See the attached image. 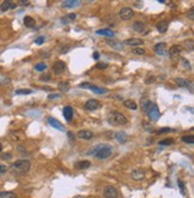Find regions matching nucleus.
Masks as SVG:
<instances>
[{"label": "nucleus", "mask_w": 194, "mask_h": 198, "mask_svg": "<svg viewBox=\"0 0 194 198\" xmlns=\"http://www.w3.org/2000/svg\"><path fill=\"white\" fill-rule=\"evenodd\" d=\"M113 154V147L109 144H97L94 145L91 149H89V151L86 152V155H92L98 160H106L108 157H110Z\"/></svg>", "instance_id": "1"}, {"label": "nucleus", "mask_w": 194, "mask_h": 198, "mask_svg": "<svg viewBox=\"0 0 194 198\" xmlns=\"http://www.w3.org/2000/svg\"><path fill=\"white\" fill-rule=\"evenodd\" d=\"M142 107H143L144 112L147 114V116L150 118V120L157 121V120L160 119L161 112H160V108H158V106H157L156 103L151 102L150 100H144V101L142 102Z\"/></svg>", "instance_id": "2"}, {"label": "nucleus", "mask_w": 194, "mask_h": 198, "mask_svg": "<svg viewBox=\"0 0 194 198\" xmlns=\"http://www.w3.org/2000/svg\"><path fill=\"white\" fill-rule=\"evenodd\" d=\"M30 167L31 163L29 160H17L16 162L11 165V169L16 174H25L30 170Z\"/></svg>", "instance_id": "3"}, {"label": "nucleus", "mask_w": 194, "mask_h": 198, "mask_svg": "<svg viewBox=\"0 0 194 198\" xmlns=\"http://www.w3.org/2000/svg\"><path fill=\"white\" fill-rule=\"evenodd\" d=\"M108 123H109L110 125H114V126L126 125V124L128 123V119L124 116L122 113L114 111V112H112V113L109 114V116H108Z\"/></svg>", "instance_id": "4"}, {"label": "nucleus", "mask_w": 194, "mask_h": 198, "mask_svg": "<svg viewBox=\"0 0 194 198\" xmlns=\"http://www.w3.org/2000/svg\"><path fill=\"white\" fill-rule=\"evenodd\" d=\"M119 16H120V18H121L122 20H129L132 17L134 16V11H133V9L126 6V7H122V9L120 10Z\"/></svg>", "instance_id": "5"}, {"label": "nucleus", "mask_w": 194, "mask_h": 198, "mask_svg": "<svg viewBox=\"0 0 194 198\" xmlns=\"http://www.w3.org/2000/svg\"><path fill=\"white\" fill-rule=\"evenodd\" d=\"M85 109H88V111H96L98 108H101L102 107V103L96 99H90L88 100L86 102H85Z\"/></svg>", "instance_id": "6"}, {"label": "nucleus", "mask_w": 194, "mask_h": 198, "mask_svg": "<svg viewBox=\"0 0 194 198\" xmlns=\"http://www.w3.org/2000/svg\"><path fill=\"white\" fill-rule=\"evenodd\" d=\"M103 195L106 198H117L119 197V191L114 186H107V187H104Z\"/></svg>", "instance_id": "7"}, {"label": "nucleus", "mask_w": 194, "mask_h": 198, "mask_svg": "<svg viewBox=\"0 0 194 198\" xmlns=\"http://www.w3.org/2000/svg\"><path fill=\"white\" fill-rule=\"evenodd\" d=\"M48 123L52 127H54V129H56V130H59V131H63V132L66 131V127L64 126V124H61L58 119H55V118H53V116H49Z\"/></svg>", "instance_id": "8"}, {"label": "nucleus", "mask_w": 194, "mask_h": 198, "mask_svg": "<svg viewBox=\"0 0 194 198\" xmlns=\"http://www.w3.org/2000/svg\"><path fill=\"white\" fill-rule=\"evenodd\" d=\"M65 70H66V63H64L63 60H58L56 63H54V65H53V72L54 73L60 75Z\"/></svg>", "instance_id": "9"}, {"label": "nucleus", "mask_w": 194, "mask_h": 198, "mask_svg": "<svg viewBox=\"0 0 194 198\" xmlns=\"http://www.w3.org/2000/svg\"><path fill=\"white\" fill-rule=\"evenodd\" d=\"M16 6H17V2L6 0V1H2V2H1V5H0V11H1V12H6L7 10H13V9H16Z\"/></svg>", "instance_id": "10"}, {"label": "nucleus", "mask_w": 194, "mask_h": 198, "mask_svg": "<svg viewBox=\"0 0 194 198\" xmlns=\"http://www.w3.org/2000/svg\"><path fill=\"white\" fill-rule=\"evenodd\" d=\"M132 29H133V31H135V33H145L146 30V24L144 22H140V20H137V22H134L133 24H132Z\"/></svg>", "instance_id": "11"}, {"label": "nucleus", "mask_w": 194, "mask_h": 198, "mask_svg": "<svg viewBox=\"0 0 194 198\" xmlns=\"http://www.w3.org/2000/svg\"><path fill=\"white\" fill-rule=\"evenodd\" d=\"M77 137L81 138V139H84V141H89V139H91L94 137V133L90 130H81L77 133Z\"/></svg>", "instance_id": "12"}, {"label": "nucleus", "mask_w": 194, "mask_h": 198, "mask_svg": "<svg viewBox=\"0 0 194 198\" xmlns=\"http://www.w3.org/2000/svg\"><path fill=\"white\" fill-rule=\"evenodd\" d=\"M106 42H107V45H109V46H110L112 48H114V50H124V43H122V42H120V41H115V40L107 38V40H106Z\"/></svg>", "instance_id": "13"}, {"label": "nucleus", "mask_w": 194, "mask_h": 198, "mask_svg": "<svg viewBox=\"0 0 194 198\" xmlns=\"http://www.w3.org/2000/svg\"><path fill=\"white\" fill-rule=\"evenodd\" d=\"M144 43V41L142 38H128L124 42V45H127L131 47H138V46H142Z\"/></svg>", "instance_id": "14"}, {"label": "nucleus", "mask_w": 194, "mask_h": 198, "mask_svg": "<svg viewBox=\"0 0 194 198\" xmlns=\"http://www.w3.org/2000/svg\"><path fill=\"white\" fill-rule=\"evenodd\" d=\"M131 177H132L133 180H142V179H144V177H145V172H144L143 169H135V170L132 172Z\"/></svg>", "instance_id": "15"}, {"label": "nucleus", "mask_w": 194, "mask_h": 198, "mask_svg": "<svg viewBox=\"0 0 194 198\" xmlns=\"http://www.w3.org/2000/svg\"><path fill=\"white\" fill-rule=\"evenodd\" d=\"M63 114H64V118L67 120V121H71V120L73 119V109H72V107H70V106L64 107Z\"/></svg>", "instance_id": "16"}, {"label": "nucleus", "mask_w": 194, "mask_h": 198, "mask_svg": "<svg viewBox=\"0 0 194 198\" xmlns=\"http://www.w3.org/2000/svg\"><path fill=\"white\" fill-rule=\"evenodd\" d=\"M155 52H156V54H158V55H165V50H167V43H164V42H160V43H157L155 47Z\"/></svg>", "instance_id": "17"}, {"label": "nucleus", "mask_w": 194, "mask_h": 198, "mask_svg": "<svg viewBox=\"0 0 194 198\" xmlns=\"http://www.w3.org/2000/svg\"><path fill=\"white\" fill-rule=\"evenodd\" d=\"M180 54H181V50L178 48V46H173L170 50H169V55L173 60L178 59L180 58Z\"/></svg>", "instance_id": "18"}, {"label": "nucleus", "mask_w": 194, "mask_h": 198, "mask_svg": "<svg viewBox=\"0 0 194 198\" xmlns=\"http://www.w3.org/2000/svg\"><path fill=\"white\" fill-rule=\"evenodd\" d=\"M81 4V2L79 0H67V1L63 2V7H65V9H73V7L79 6Z\"/></svg>", "instance_id": "19"}, {"label": "nucleus", "mask_w": 194, "mask_h": 198, "mask_svg": "<svg viewBox=\"0 0 194 198\" xmlns=\"http://www.w3.org/2000/svg\"><path fill=\"white\" fill-rule=\"evenodd\" d=\"M115 138L121 144H125L128 141V136H127L126 132H117V133H115Z\"/></svg>", "instance_id": "20"}, {"label": "nucleus", "mask_w": 194, "mask_h": 198, "mask_svg": "<svg viewBox=\"0 0 194 198\" xmlns=\"http://www.w3.org/2000/svg\"><path fill=\"white\" fill-rule=\"evenodd\" d=\"M90 166H91V162H90V161L84 160V161H78V162H76L74 168H76V169H86V168H89Z\"/></svg>", "instance_id": "21"}, {"label": "nucleus", "mask_w": 194, "mask_h": 198, "mask_svg": "<svg viewBox=\"0 0 194 198\" xmlns=\"http://www.w3.org/2000/svg\"><path fill=\"white\" fill-rule=\"evenodd\" d=\"M97 35H103V36H107V37H114L115 36V31H113L112 29L107 28V29H101V30H97Z\"/></svg>", "instance_id": "22"}, {"label": "nucleus", "mask_w": 194, "mask_h": 198, "mask_svg": "<svg viewBox=\"0 0 194 198\" xmlns=\"http://www.w3.org/2000/svg\"><path fill=\"white\" fill-rule=\"evenodd\" d=\"M168 27H169L168 22H167V20H162V22H160V23L157 24V27H156V28H157V30H158L161 34H164V33H167Z\"/></svg>", "instance_id": "23"}, {"label": "nucleus", "mask_w": 194, "mask_h": 198, "mask_svg": "<svg viewBox=\"0 0 194 198\" xmlns=\"http://www.w3.org/2000/svg\"><path fill=\"white\" fill-rule=\"evenodd\" d=\"M76 18H77V15H76V13H68V15H66V16L63 17L61 23H64V24H68V23L73 22Z\"/></svg>", "instance_id": "24"}, {"label": "nucleus", "mask_w": 194, "mask_h": 198, "mask_svg": "<svg viewBox=\"0 0 194 198\" xmlns=\"http://www.w3.org/2000/svg\"><path fill=\"white\" fill-rule=\"evenodd\" d=\"M124 106L126 107V108H128V109H137L138 108V105L133 101V100H125L124 101Z\"/></svg>", "instance_id": "25"}, {"label": "nucleus", "mask_w": 194, "mask_h": 198, "mask_svg": "<svg viewBox=\"0 0 194 198\" xmlns=\"http://www.w3.org/2000/svg\"><path fill=\"white\" fill-rule=\"evenodd\" d=\"M175 82H176V84H178V86H181V88H188V86L192 84L189 81H187V79H185V78H176Z\"/></svg>", "instance_id": "26"}, {"label": "nucleus", "mask_w": 194, "mask_h": 198, "mask_svg": "<svg viewBox=\"0 0 194 198\" xmlns=\"http://www.w3.org/2000/svg\"><path fill=\"white\" fill-rule=\"evenodd\" d=\"M24 25L27 28H34L35 27V19L30 16H25L24 17Z\"/></svg>", "instance_id": "27"}, {"label": "nucleus", "mask_w": 194, "mask_h": 198, "mask_svg": "<svg viewBox=\"0 0 194 198\" xmlns=\"http://www.w3.org/2000/svg\"><path fill=\"white\" fill-rule=\"evenodd\" d=\"M0 198H17V196L10 191H0Z\"/></svg>", "instance_id": "28"}, {"label": "nucleus", "mask_w": 194, "mask_h": 198, "mask_svg": "<svg viewBox=\"0 0 194 198\" xmlns=\"http://www.w3.org/2000/svg\"><path fill=\"white\" fill-rule=\"evenodd\" d=\"M90 90H92V91L96 93V94H107V93H108L107 89H104V88H98L96 85H92Z\"/></svg>", "instance_id": "29"}, {"label": "nucleus", "mask_w": 194, "mask_h": 198, "mask_svg": "<svg viewBox=\"0 0 194 198\" xmlns=\"http://www.w3.org/2000/svg\"><path fill=\"white\" fill-rule=\"evenodd\" d=\"M182 142L183 143H187V144H194V137L191 134V136H183L182 138Z\"/></svg>", "instance_id": "30"}, {"label": "nucleus", "mask_w": 194, "mask_h": 198, "mask_svg": "<svg viewBox=\"0 0 194 198\" xmlns=\"http://www.w3.org/2000/svg\"><path fill=\"white\" fill-rule=\"evenodd\" d=\"M132 53L135 54V55H144V54H145V50L142 48V47H134V48L132 50Z\"/></svg>", "instance_id": "31"}, {"label": "nucleus", "mask_w": 194, "mask_h": 198, "mask_svg": "<svg viewBox=\"0 0 194 198\" xmlns=\"http://www.w3.org/2000/svg\"><path fill=\"white\" fill-rule=\"evenodd\" d=\"M35 70L38 71V72H42V71H46L47 70V65L45 63H38L35 65Z\"/></svg>", "instance_id": "32"}, {"label": "nucleus", "mask_w": 194, "mask_h": 198, "mask_svg": "<svg viewBox=\"0 0 194 198\" xmlns=\"http://www.w3.org/2000/svg\"><path fill=\"white\" fill-rule=\"evenodd\" d=\"M158 144L160 145H171V144H174V139L173 138H167V139L160 141Z\"/></svg>", "instance_id": "33"}, {"label": "nucleus", "mask_w": 194, "mask_h": 198, "mask_svg": "<svg viewBox=\"0 0 194 198\" xmlns=\"http://www.w3.org/2000/svg\"><path fill=\"white\" fill-rule=\"evenodd\" d=\"M178 189H180V191H181V193L183 196H186V185H185V182H182V180H178Z\"/></svg>", "instance_id": "34"}, {"label": "nucleus", "mask_w": 194, "mask_h": 198, "mask_svg": "<svg viewBox=\"0 0 194 198\" xmlns=\"http://www.w3.org/2000/svg\"><path fill=\"white\" fill-rule=\"evenodd\" d=\"M59 89H60V91H64V93H66V91H68V90H70V84H68L67 82L60 83V84H59Z\"/></svg>", "instance_id": "35"}, {"label": "nucleus", "mask_w": 194, "mask_h": 198, "mask_svg": "<svg viewBox=\"0 0 194 198\" xmlns=\"http://www.w3.org/2000/svg\"><path fill=\"white\" fill-rule=\"evenodd\" d=\"M28 94H31L30 89H18V90H16V95H28Z\"/></svg>", "instance_id": "36"}, {"label": "nucleus", "mask_w": 194, "mask_h": 198, "mask_svg": "<svg viewBox=\"0 0 194 198\" xmlns=\"http://www.w3.org/2000/svg\"><path fill=\"white\" fill-rule=\"evenodd\" d=\"M67 137H68L70 143H74V141H76V136H74V133H73V132H72V131L67 132Z\"/></svg>", "instance_id": "37"}, {"label": "nucleus", "mask_w": 194, "mask_h": 198, "mask_svg": "<svg viewBox=\"0 0 194 198\" xmlns=\"http://www.w3.org/2000/svg\"><path fill=\"white\" fill-rule=\"evenodd\" d=\"M170 131H173V129H170V127H163V129H160L157 131V134H164V133H168V132Z\"/></svg>", "instance_id": "38"}, {"label": "nucleus", "mask_w": 194, "mask_h": 198, "mask_svg": "<svg viewBox=\"0 0 194 198\" xmlns=\"http://www.w3.org/2000/svg\"><path fill=\"white\" fill-rule=\"evenodd\" d=\"M45 40H46V37H45V36H38V37L36 38L35 43H36V45H42V43L45 42Z\"/></svg>", "instance_id": "39"}, {"label": "nucleus", "mask_w": 194, "mask_h": 198, "mask_svg": "<svg viewBox=\"0 0 194 198\" xmlns=\"http://www.w3.org/2000/svg\"><path fill=\"white\" fill-rule=\"evenodd\" d=\"M50 79H52V77L49 75H45V76H41L40 77V81H42V82H48Z\"/></svg>", "instance_id": "40"}, {"label": "nucleus", "mask_w": 194, "mask_h": 198, "mask_svg": "<svg viewBox=\"0 0 194 198\" xmlns=\"http://www.w3.org/2000/svg\"><path fill=\"white\" fill-rule=\"evenodd\" d=\"M97 68H99V70H104V68H107L108 67V64H106V63H98L96 65Z\"/></svg>", "instance_id": "41"}, {"label": "nucleus", "mask_w": 194, "mask_h": 198, "mask_svg": "<svg viewBox=\"0 0 194 198\" xmlns=\"http://www.w3.org/2000/svg\"><path fill=\"white\" fill-rule=\"evenodd\" d=\"M182 64H183V67H185V68L191 70V64L187 61V59H185V58H183V59H182Z\"/></svg>", "instance_id": "42"}, {"label": "nucleus", "mask_w": 194, "mask_h": 198, "mask_svg": "<svg viewBox=\"0 0 194 198\" xmlns=\"http://www.w3.org/2000/svg\"><path fill=\"white\" fill-rule=\"evenodd\" d=\"M7 169H9V168H7L5 165H0V174H5V173L7 172Z\"/></svg>", "instance_id": "43"}, {"label": "nucleus", "mask_w": 194, "mask_h": 198, "mask_svg": "<svg viewBox=\"0 0 194 198\" xmlns=\"http://www.w3.org/2000/svg\"><path fill=\"white\" fill-rule=\"evenodd\" d=\"M188 18H189L191 20H193V19H194V7L189 9V12H188Z\"/></svg>", "instance_id": "44"}, {"label": "nucleus", "mask_w": 194, "mask_h": 198, "mask_svg": "<svg viewBox=\"0 0 194 198\" xmlns=\"http://www.w3.org/2000/svg\"><path fill=\"white\" fill-rule=\"evenodd\" d=\"M59 97H61V95H59V94H50V95H48V99L49 100L59 99Z\"/></svg>", "instance_id": "45"}, {"label": "nucleus", "mask_w": 194, "mask_h": 198, "mask_svg": "<svg viewBox=\"0 0 194 198\" xmlns=\"http://www.w3.org/2000/svg\"><path fill=\"white\" fill-rule=\"evenodd\" d=\"M143 126H144V129H145V130H149V131L151 130V125H149V123H146V121H144V123H143Z\"/></svg>", "instance_id": "46"}, {"label": "nucleus", "mask_w": 194, "mask_h": 198, "mask_svg": "<svg viewBox=\"0 0 194 198\" xmlns=\"http://www.w3.org/2000/svg\"><path fill=\"white\" fill-rule=\"evenodd\" d=\"M12 157V154H5V155H2V159L4 160H10Z\"/></svg>", "instance_id": "47"}, {"label": "nucleus", "mask_w": 194, "mask_h": 198, "mask_svg": "<svg viewBox=\"0 0 194 198\" xmlns=\"http://www.w3.org/2000/svg\"><path fill=\"white\" fill-rule=\"evenodd\" d=\"M18 4H20V5H23V6H28V5H30L29 1H19Z\"/></svg>", "instance_id": "48"}, {"label": "nucleus", "mask_w": 194, "mask_h": 198, "mask_svg": "<svg viewBox=\"0 0 194 198\" xmlns=\"http://www.w3.org/2000/svg\"><path fill=\"white\" fill-rule=\"evenodd\" d=\"M92 57H94V59H95V60H97V59H99V53H98V52H95Z\"/></svg>", "instance_id": "49"}, {"label": "nucleus", "mask_w": 194, "mask_h": 198, "mask_svg": "<svg viewBox=\"0 0 194 198\" xmlns=\"http://www.w3.org/2000/svg\"><path fill=\"white\" fill-rule=\"evenodd\" d=\"M153 81H155V78H153V77H151V78H147V79L145 81V83H146V84H149V83H152Z\"/></svg>", "instance_id": "50"}, {"label": "nucleus", "mask_w": 194, "mask_h": 198, "mask_svg": "<svg viewBox=\"0 0 194 198\" xmlns=\"http://www.w3.org/2000/svg\"><path fill=\"white\" fill-rule=\"evenodd\" d=\"M134 5H137V6H142L143 2H134Z\"/></svg>", "instance_id": "51"}, {"label": "nucleus", "mask_w": 194, "mask_h": 198, "mask_svg": "<svg viewBox=\"0 0 194 198\" xmlns=\"http://www.w3.org/2000/svg\"><path fill=\"white\" fill-rule=\"evenodd\" d=\"M114 97L116 100H122V96H117V95H116V96H114Z\"/></svg>", "instance_id": "52"}, {"label": "nucleus", "mask_w": 194, "mask_h": 198, "mask_svg": "<svg viewBox=\"0 0 194 198\" xmlns=\"http://www.w3.org/2000/svg\"><path fill=\"white\" fill-rule=\"evenodd\" d=\"M1 150H2V145H1V143H0V152H1Z\"/></svg>", "instance_id": "53"}]
</instances>
